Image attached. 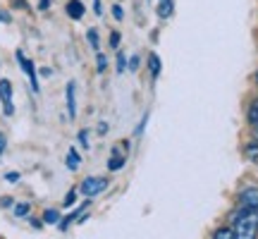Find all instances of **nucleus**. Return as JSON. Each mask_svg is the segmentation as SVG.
<instances>
[{
    "label": "nucleus",
    "instance_id": "nucleus-1",
    "mask_svg": "<svg viewBox=\"0 0 258 239\" xmlns=\"http://www.w3.org/2000/svg\"><path fill=\"white\" fill-rule=\"evenodd\" d=\"M234 237L237 239H258V211L256 208H241L234 218Z\"/></svg>",
    "mask_w": 258,
    "mask_h": 239
},
{
    "label": "nucleus",
    "instance_id": "nucleus-2",
    "mask_svg": "<svg viewBox=\"0 0 258 239\" xmlns=\"http://www.w3.org/2000/svg\"><path fill=\"white\" fill-rule=\"evenodd\" d=\"M108 189V180L105 177H86L82 184H79V192L86 196V199H93Z\"/></svg>",
    "mask_w": 258,
    "mask_h": 239
},
{
    "label": "nucleus",
    "instance_id": "nucleus-3",
    "mask_svg": "<svg viewBox=\"0 0 258 239\" xmlns=\"http://www.w3.org/2000/svg\"><path fill=\"white\" fill-rule=\"evenodd\" d=\"M0 101H3V112L12 117L15 115V103H12V82L0 79Z\"/></svg>",
    "mask_w": 258,
    "mask_h": 239
},
{
    "label": "nucleus",
    "instance_id": "nucleus-4",
    "mask_svg": "<svg viewBox=\"0 0 258 239\" xmlns=\"http://www.w3.org/2000/svg\"><path fill=\"white\" fill-rule=\"evenodd\" d=\"M17 63H19V67L24 70V74L29 77L34 93H38V77H36V67H34V63H31L29 57H24V53H22V50H17Z\"/></svg>",
    "mask_w": 258,
    "mask_h": 239
},
{
    "label": "nucleus",
    "instance_id": "nucleus-5",
    "mask_svg": "<svg viewBox=\"0 0 258 239\" xmlns=\"http://www.w3.org/2000/svg\"><path fill=\"white\" fill-rule=\"evenodd\" d=\"M239 208H256L258 211V187H246L239 194Z\"/></svg>",
    "mask_w": 258,
    "mask_h": 239
},
{
    "label": "nucleus",
    "instance_id": "nucleus-6",
    "mask_svg": "<svg viewBox=\"0 0 258 239\" xmlns=\"http://www.w3.org/2000/svg\"><path fill=\"white\" fill-rule=\"evenodd\" d=\"M64 101H67V115L70 119L77 117V84L70 82L67 89H64Z\"/></svg>",
    "mask_w": 258,
    "mask_h": 239
},
{
    "label": "nucleus",
    "instance_id": "nucleus-7",
    "mask_svg": "<svg viewBox=\"0 0 258 239\" xmlns=\"http://www.w3.org/2000/svg\"><path fill=\"white\" fill-rule=\"evenodd\" d=\"M64 10H67V15H70V17H72L74 22H79V19L84 17V12H86V8H84L82 0H70Z\"/></svg>",
    "mask_w": 258,
    "mask_h": 239
},
{
    "label": "nucleus",
    "instance_id": "nucleus-8",
    "mask_svg": "<svg viewBox=\"0 0 258 239\" xmlns=\"http://www.w3.org/2000/svg\"><path fill=\"white\" fill-rule=\"evenodd\" d=\"M124 160H127V156H124V153H120V146H115V151H112L110 160H108V170L117 172V170L124 165Z\"/></svg>",
    "mask_w": 258,
    "mask_h": 239
},
{
    "label": "nucleus",
    "instance_id": "nucleus-9",
    "mask_svg": "<svg viewBox=\"0 0 258 239\" xmlns=\"http://www.w3.org/2000/svg\"><path fill=\"white\" fill-rule=\"evenodd\" d=\"M89 206H91V203H89V201H86V203H82V206H79V208H77V211H74V213H70L67 218H62V220L57 222V227H60V230L64 232V230H67V227H70V222H72L74 218H77V215H79V213H82V211H86Z\"/></svg>",
    "mask_w": 258,
    "mask_h": 239
},
{
    "label": "nucleus",
    "instance_id": "nucleus-10",
    "mask_svg": "<svg viewBox=\"0 0 258 239\" xmlns=\"http://www.w3.org/2000/svg\"><path fill=\"white\" fill-rule=\"evenodd\" d=\"M158 17L160 19L172 17V0H160V3H158Z\"/></svg>",
    "mask_w": 258,
    "mask_h": 239
},
{
    "label": "nucleus",
    "instance_id": "nucleus-11",
    "mask_svg": "<svg viewBox=\"0 0 258 239\" xmlns=\"http://www.w3.org/2000/svg\"><path fill=\"white\" fill-rule=\"evenodd\" d=\"M79 165H82V156L77 153V148H70V153H67V167H70V170H77Z\"/></svg>",
    "mask_w": 258,
    "mask_h": 239
},
{
    "label": "nucleus",
    "instance_id": "nucleus-12",
    "mask_svg": "<svg viewBox=\"0 0 258 239\" xmlns=\"http://www.w3.org/2000/svg\"><path fill=\"white\" fill-rule=\"evenodd\" d=\"M148 70H151V74H153V77H158V74H160V57H158L156 53H151V55H148Z\"/></svg>",
    "mask_w": 258,
    "mask_h": 239
},
{
    "label": "nucleus",
    "instance_id": "nucleus-13",
    "mask_svg": "<svg viewBox=\"0 0 258 239\" xmlns=\"http://www.w3.org/2000/svg\"><path fill=\"white\" fill-rule=\"evenodd\" d=\"M43 222H46V225H57V222H60V213H57L55 208H48V211L43 213Z\"/></svg>",
    "mask_w": 258,
    "mask_h": 239
},
{
    "label": "nucleus",
    "instance_id": "nucleus-14",
    "mask_svg": "<svg viewBox=\"0 0 258 239\" xmlns=\"http://www.w3.org/2000/svg\"><path fill=\"white\" fill-rule=\"evenodd\" d=\"M213 239H237V237H234V230H232V227H220V230H215Z\"/></svg>",
    "mask_w": 258,
    "mask_h": 239
},
{
    "label": "nucleus",
    "instance_id": "nucleus-15",
    "mask_svg": "<svg viewBox=\"0 0 258 239\" xmlns=\"http://www.w3.org/2000/svg\"><path fill=\"white\" fill-rule=\"evenodd\" d=\"M86 38H89V43H91L93 50H98V31H96V29H89V31H86Z\"/></svg>",
    "mask_w": 258,
    "mask_h": 239
},
{
    "label": "nucleus",
    "instance_id": "nucleus-16",
    "mask_svg": "<svg viewBox=\"0 0 258 239\" xmlns=\"http://www.w3.org/2000/svg\"><path fill=\"white\" fill-rule=\"evenodd\" d=\"M29 211H31V206H29V203H17L15 215H17V218H24V215H29Z\"/></svg>",
    "mask_w": 258,
    "mask_h": 239
},
{
    "label": "nucleus",
    "instance_id": "nucleus-17",
    "mask_svg": "<svg viewBox=\"0 0 258 239\" xmlns=\"http://www.w3.org/2000/svg\"><path fill=\"white\" fill-rule=\"evenodd\" d=\"M246 156H249L253 163H258V144H251V146H246Z\"/></svg>",
    "mask_w": 258,
    "mask_h": 239
},
{
    "label": "nucleus",
    "instance_id": "nucleus-18",
    "mask_svg": "<svg viewBox=\"0 0 258 239\" xmlns=\"http://www.w3.org/2000/svg\"><path fill=\"white\" fill-rule=\"evenodd\" d=\"M74 201H77V189H72V192L64 196V203H62V206H64V208H70V206H72Z\"/></svg>",
    "mask_w": 258,
    "mask_h": 239
},
{
    "label": "nucleus",
    "instance_id": "nucleus-19",
    "mask_svg": "<svg viewBox=\"0 0 258 239\" xmlns=\"http://www.w3.org/2000/svg\"><path fill=\"white\" fill-rule=\"evenodd\" d=\"M105 65H108L105 55H103V53H98V57H96V67H98V72H105Z\"/></svg>",
    "mask_w": 258,
    "mask_h": 239
},
{
    "label": "nucleus",
    "instance_id": "nucleus-20",
    "mask_svg": "<svg viewBox=\"0 0 258 239\" xmlns=\"http://www.w3.org/2000/svg\"><path fill=\"white\" fill-rule=\"evenodd\" d=\"M124 65H127V57H124V53H117V72H124Z\"/></svg>",
    "mask_w": 258,
    "mask_h": 239
},
{
    "label": "nucleus",
    "instance_id": "nucleus-21",
    "mask_svg": "<svg viewBox=\"0 0 258 239\" xmlns=\"http://www.w3.org/2000/svg\"><path fill=\"white\" fill-rule=\"evenodd\" d=\"M127 70H129V72H137V70H139V55L129 57V65H127Z\"/></svg>",
    "mask_w": 258,
    "mask_h": 239
},
{
    "label": "nucleus",
    "instance_id": "nucleus-22",
    "mask_svg": "<svg viewBox=\"0 0 258 239\" xmlns=\"http://www.w3.org/2000/svg\"><path fill=\"white\" fill-rule=\"evenodd\" d=\"M79 144H82V148H89V134H86V129L79 132Z\"/></svg>",
    "mask_w": 258,
    "mask_h": 239
},
{
    "label": "nucleus",
    "instance_id": "nucleus-23",
    "mask_svg": "<svg viewBox=\"0 0 258 239\" xmlns=\"http://www.w3.org/2000/svg\"><path fill=\"white\" fill-rule=\"evenodd\" d=\"M112 17L117 19V22H120V19H124V12H122L120 5H112Z\"/></svg>",
    "mask_w": 258,
    "mask_h": 239
},
{
    "label": "nucleus",
    "instance_id": "nucleus-24",
    "mask_svg": "<svg viewBox=\"0 0 258 239\" xmlns=\"http://www.w3.org/2000/svg\"><path fill=\"white\" fill-rule=\"evenodd\" d=\"M110 46H112V48H117V46H120V31H112V36H110Z\"/></svg>",
    "mask_w": 258,
    "mask_h": 239
},
{
    "label": "nucleus",
    "instance_id": "nucleus-25",
    "mask_svg": "<svg viewBox=\"0 0 258 239\" xmlns=\"http://www.w3.org/2000/svg\"><path fill=\"white\" fill-rule=\"evenodd\" d=\"M93 10H96V15L101 17V15H103V5H101V0H93Z\"/></svg>",
    "mask_w": 258,
    "mask_h": 239
},
{
    "label": "nucleus",
    "instance_id": "nucleus-26",
    "mask_svg": "<svg viewBox=\"0 0 258 239\" xmlns=\"http://www.w3.org/2000/svg\"><path fill=\"white\" fill-rule=\"evenodd\" d=\"M0 22H5V24H10V22H12V17H10L8 12H3V10H0Z\"/></svg>",
    "mask_w": 258,
    "mask_h": 239
},
{
    "label": "nucleus",
    "instance_id": "nucleus-27",
    "mask_svg": "<svg viewBox=\"0 0 258 239\" xmlns=\"http://www.w3.org/2000/svg\"><path fill=\"white\" fill-rule=\"evenodd\" d=\"M5 146H8V139H5V134H0V156H3Z\"/></svg>",
    "mask_w": 258,
    "mask_h": 239
},
{
    "label": "nucleus",
    "instance_id": "nucleus-28",
    "mask_svg": "<svg viewBox=\"0 0 258 239\" xmlns=\"http://www.w3.org/2000/svg\"><path fill=\"white\" fill-rule=\"evenodd\" d=\"M5 180H8V182H17L19 175H17V172H8V175H5Z\"/></svg>",
    "mask_w": 258,
    "mask_h": 239
},
{
    "label": "nucleus",
    "instance_id": "nucleus-29",
    "mask_svg": "<svg viewBox=\"0 0 258 239\" xmlns=\"http://www.w3.org/2000/svg\"><path fill=\"white\" fill-rule=\"evenodd\" d=\"M50 8V0H38V10H48Z\"/></svg>",
    "mask_w": 258,
    "mask_h": 239
},
{
    "label": "nucleus",
    "instance_id": "nucleus-30",
    "mask_svg": "<svg viewBox=\"0 0 258 239\" xmlns=\"http://www.w3.org/2000/svg\"><path fill=\"white\" fill-rule=\"evenodd\" d=\"M105 132H108V125H105V122H101V125H98V134H105Z\"/></svg>",
    "mask_w": 258,
    "mask_h": 239
},
{
    "label": "nucleus",
    "instance_id": "nucleus-31",
    "mask_svg": "<svg viewBox=\"0 0 258 239\" xmlns=\"http://www.w3.org/2000/svg\"><path fill=\"white\" fill-rule=\"evenodd\" d=\"M15 5L17 8H27V0H15Z\"/></svg>",
    "mask_w": 258,
    "mask_h": 239
}]
</instances>
